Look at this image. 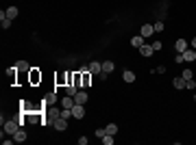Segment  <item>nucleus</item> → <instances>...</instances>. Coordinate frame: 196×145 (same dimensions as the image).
Returning a JSON list of instances; mask_svg holds the SVG:
<instances>
[{
    "label": "nucleus",
    "mask_w": 196,
    "mask_h": 145,
    "mask_svg": "<svg viewBox=\"0 0 196 145\" xmlns=\"http://www.w3.org/2000/svg\"><path fill=\"white\" fill-rule=\"evenodd\" d=\"M20 121L18 119H11V121H4V130H2V134H15L18 130H20Z\"/></svg>",
    "instance_id": "nucleus-1"
},
{
    "label": "nucleus",
    "mask_w": 196,
    "mask_h": 145,
    "mask_svg": "<svg viewBox=\"0 0 196 145\" xmlns=\"http://www.w3.org/2000/svg\"><path fill=\"white\" fill-rule=\"evenodd\" d=\"M72 117H74V119H83V117H85V104H76V102H74V106H72Z\"/></svg>",
    "instance_id": "nucleus-2"
},
{
    "label": "nucleus",
    "mask_w": 196,
    "mask_h": 145,
    "mask_svg": "<svg viewBox=\"0 0 196 145\" xmlns=\"http://www.w3.org/2000/svg\"><path fill=\"white\" fill-rule=\"evenodd\" d=\"M181 54H183V58H185V63H194L196 61V50H185V52H181Z\"/></svg>",
    "instance_id": "nucleus-3"
},
{
    "label": "nucleus",
    "mask_w": 196,
    "mask_h": 145,
    "mask_svg": "<svg viewBox=\"0 0 196 145\" xmlns=\"http://www.w3.org/2000/svg\"><path fill=\"white\" fill-rule=\"evenodd\" d=\"M152 33H155V28H152V24H144V26H142V30H140V35H142L144 39H146V37H150Z\"/></svg>",
    "instance_id": "nucleus-4"
},
{
    "label": "nucleus",
    "mask_w": 196,
    "mask_h": 145,
    "mask_svg": "<svg viewBox=\"0 0 196 145\" xmlns=\"http://www.w3.org/2000/svg\"><path fill=\"white\" fill-rule=\"evenodd\" d=\"M172 85H174L177 89H185V85H188V80H185L183 76H177V78L172 80Z\"/></svg>",
    "instance_id": "nucleus-5"
},
{
    "label": "nucleus",
    "mask_w": 196,
    "mask_h": 145,
    "mask_svg": "<svg viewBox=\"0 0 196 145\" xmlns=\"http://www.w3.org/2000/svg\"><path fill=\"white\" fill-rule=\"evenodd\" d=\"M54 128H57L59 132H63V130L68 128V119H63V117H59V119L54 121Z\"/></svg>",
    "instance_id": "nucleus-6"
},
{
    "label": "nucleus",
    "mask_w": 196,
    "mask_h": 145,
    "mask_svg": "<svg viewBox=\"0 0 196 145\" xmlns=\"http://www.w3.org/2000/svg\"><path fill=\"white\" fill-rule=\"evenodd\" d=\"M131 46H133V48H142V46H144V37H142V35H135V37L131 39Z\"/></svg>",
    "instance_id": "nucleus-7"
},
{
    "label": "nucleus",
    "mask_w": 196,
    "mask_h": 145,
    "mask_svg": "<svg viewBox=\"0 0 196 145\" xmlns=\"http://www.w3.org/2000/svg\"><path fill=\"white\" fill-rule=\"evenodd\" d=\"M174 48H177V52H185V50H188V39H179V41L174 44Z\"/></svg>",
    "instance_id": "nucleus-8"
},
{
    "label": "nucleus",
    "mask_w": 196,
    "mask_h": 145,
    "mask_svg": "<svg viewBox=\"0 0 196 145\" xmlns=\"http://www.w3.org/2000/svg\"><path fill=\"white\" fill-rule=\"evenodd\" d=\"M90 72H92V74H100V72H102V63H98V61H92V65H90Z\"/></svg>",
    "instance_id": "nucleus-9"
},
{
    "label": "nucleus",
    "mask_w": 196,
    "mask_h": 145,
    "mask_svg": "<svg viewBox=\"0 0 196 145\" xmlns=\"http://www.w3.org/2000/svg\"><path fill=\"white\" fill-rule=\"evenodd\" d=\"M74 102H76V104H85V102H87V93H85V91H79V93L74 96Z\"/></svg>",
    "instance_id": "nucleus-10"
},
{
    "label": "nucleus",
    "mask_w": 196,
    "mask_h": 145,
    "mask_svg": "<svg viewBox=\"0 0 196 145\" xmlns=\"http://www.w3.org/2000/svg\"><path fill=\"white\" fill-rule=\"evenodd\" d=\"M113 69H116L113 61H105V63H102V72H105V74H111Z\"/></svg>",
    "instance_id": "nucleus-11"
},
{
    "label": "nucleus",
    "mask_w": 196,
    "mask_h": 145,
    "mask_svg": "<svg viewBox=\"0 0 196 145\" xmlns=\"http://www.w3.org/2000/svg\"><path fill=\"white\" fill-rule=\"evenodd\" d=\"M122 78H124V82H135V74H133L131 69H124Z\"/></svg>",
    "instance_id": "nucleus-12"
},
{
    "label": "nucleus",
    "mask_w": 196,
    "mask_h": 145,
    "mask_svg": "<svg viewBox=\"0 0 196 145\" xmlns=\"http://www.w3.org/2000/svg\"><path fill=\"white\" fill-rule=\"evenodd\" d=\"M13 139H15V143H24V141H26V132H24V130H18V132L13 134Z\"/></svg>",
    "instance_id": "nucleus-13"
},
{
    "label": "nucleus",
    "mask_w": 196,
    "mask_h": 145,
    "mask_svg": "<svg viewBox=\"0 0 196 145\" xmlns=\"http://www.w3.org/2000/svg\"><path fill=\"white\" fill-rule=\"evenodd\" d=\"M72 106H74L72 96H65V97H63V102H61V108H72Z\"/></svg>",
    "instance_id": "nucleus-14"
},
{
    "label": "nucleus",
    "mask_w": 196,
    "mask_h": 145,
    "mask_svg": "<svg viewBox=\"0 0 196 145\" xmlns=\"http://www.w3.org/2000/svg\"><path fill=\"white\" fill-rule=\"evenodd\" d=\"M18 13H20V11H18V7H9V9H7V17H9V20L18 17Z\"/></svg>",
    "instance_id": "nucleus-15"
},
{
    "label": "nucleus",
    "mask_w": 196,
    "mask_h": 145,
    "mask_svg": "<svg viewBox=\"0 0 196 145\" xmlns=\"http://www.w3.org/2000/svg\"><path fill=\"white\" fill-rule=\"evenodd\" d=\"M76 93H79V91H76V82H74V85H68V87H65V96H76Z\"/></svg>",
    "instance_id": "nucleus-16"
},
{
    "label": "nucleus",
    "mask_w": 196,
    "mask_h": 145,
    "mask_svg": "<svg viewBox=\"0 0 196 145\" xmlns=\"http://www.w3.org/2000/svg\"><path fill=\"white\" fill-rule=\"evenodd\" d=\"M140 52H142L144 56H152V54H155V50H152V46H142V48H140Z\"/></svg>",
    "instance_id": "nucleus-17"
},
{
    "label": "nucleus",
    "mask_w": 196,
    "mask_h": 145,
    "mask_svg": "<svg viewBox=\"0 0 196 145\" xmlns=\"http://www.w3.org/2000/svg\"><path fill=\"white\" fill-rule=\"evenodd\" d=\"M59 117L70 119V117H72V108H61V110H59Z\"/></svg>",
    "instance_id": "nucleus-18"
},
{
    "label": "nucleus",
    "mask_w": 196,
    "mask_h": 145,
    "mask_svg": "<svg viewBox=\"0 0 196 145\" xmlns=\"http://www.w3.org/2000/svg\"><path fill=\"white\" fill-rule=\"evenodd\" d=\"M15 65H18V69H22V72H28V69H31V65H28L26 61H18Z\"/></svg>",
    "instance_id": "nucleus-19"
},
{
    "label": "nucleus",
    "mask_w": 196,
    "mask_h": 145,
    "mask_svg": "<svg viewBox=\"0 0 196 145\" xmlns=\"http://www.w3.org/2000/svg\"><path fill=\"white\" fill-rule=\"evenodd\" d=\"M105 130H107V134H116V132H118V126H116V124H109Z\"/></svg>",
    "instance_id": "nucleus-20"
},
{
    "label": "nucleus",
    "mask_w": 196,
    "mask_h": 145,
    "mask_svg": "<svg viewBox=\"0 0 196 145\" xmlns=\"http://www.w3.org/2000/svg\"><path fill=\"white\" fill-rule=\"evenodd\" d=\"M152 28H155V33H161V30H163V22H161V20H159V22H155V24H152Z\"/></svg>",
    "instance_id": "nucleus-21"
},
{
    "label": "nucleus",
    "mask_w": 196,
    "mask_h": 145,
    "mask_svg": "<svg viewBox=\"0 0 196 145\" xmlns=\"http://www.w3.org/2000/svg\"><path fill=\"white\" fill-rule=\"evenodd\" d=\"M102 143L111 145V143H113V134H105V137H102Z\"/></svg>",
    "instance_id": "nucleus-22"
},
{
    "label": "nucleus",
    "mask_w": 196,
    "mask_h": 145,
    "mask_svg": "<svg viewBox=\"0 0 196 145\" xmlns=\"http://www.w3.org/2000/svg\"><path fill=\"white\" fill-rule=\"evenodd\" d=\"M0 26H2V28H9V26H11V20H9V17H2V20H0Z\"/></svg>",
    "instance_id": "nucleus-23"
},
{
    "label": "nucleus",
    "mask_w": 196,
    "mask_h": 145,
    "mask_svg": "<svg viewBox=\"0 0 196 145\" xmlns=\"http://www.w3.org/2000/svg\"><path fill=\"white\" fill-rule=\"evenodd\" d=\"M181 76H183L185 80H190V78L194 76V72H192V69H183V74H181Z\"/></svg>",
    "instance_id": "nucleus-24"
},
{
    "label": "nucleus",
    "mask_w": 196,
    "mask_h": 145,
    "mask_svg": "<svg viewBox=\"0 0 196 145\" xmlns=\"http://www.w3.org/2000/svg\"><path fill=\"white\" fill-rule=\"evenodd\" d=\"M174 61H177V65H181V63H185V58H183V54H181V52H179V54L174 56Z\"/></svg>",
    "instance_id": "nucleus-25"
},
{
    "label": "nucleus",
    "mask_w": 196,
    "mask_h": 145,
    "mask_svg": "<svg viewBox=\"0 0 196 145\" xmlns=\"http://www.w3.org/2000/svg\"><path fill=\"white\" fill-rule=\"evenodd\" d=\"M105 134H107V130H105V128H98V130H96V137H98V139H102Z\"/></svg>",
    "instance_id": "nucleus-26"
},
{
    "label": "nucleus",
    "mask_w": 196,
    "mask_h": 145,
    "mask_svg": "<svg viewBox=\"0 0 196 145\" xmlns=\"http://www.w3.org/2000/svg\"><path fill=\"white\" fill-rule=\"evenodd\" d=\"M185 89H196V82H194V80H192V78L188 80V85H185Z\"/></svg>",
    "instance_id": "nucleus-27"
},
{
    "label": "nucleus",
    "mask_w": 196,
    "mask_h": 145,
    "mask_svg": "<svg viewBox=\"0 0 196 145\" xmlns=\"http://www.w3.org/2000/svg\"><path fill=\"white\" fill-rule=\"evenodd\" d=\"M90 143V139H87V137H81V139H79V145H87Z\"/></svg>",
    "instance_id": "nucleus-28"
},
{
    "label": "nucleus",
    "mask_w": 196,
    "mask_h": 145,
    "mask_svg": "<svg viewBox=\"0 0 196 145\" xmlns=\"http://www.w3.org/2000/svg\"><path fill=\"white\" fill-rule=\"evenodd\" d=\"M152 50H155V52L161 50V41H155V44H152Z\"/></svg>",
    "instance_id": "nucleus-29"
},
{
    "label": "nucleus",
    "mask_w": 196,
    "mask_h": 145,
    "mask_svg": "<svg viewBox=\"0 0 196 145\" xmlns=\"http://www.w3.org/2000/svg\"><path fill=\"white\" fill-rule=\"evenodd\" d=\"M13 141H15V139H4V137H2V143H4V145H11Z\"/></svg>",
    "instance_id": "nucleus-30"
},
{
    "label": "nucleus",
    "mask_w": 196,
    "mask_h": 145,
    "mask_svg": "<svg viewBox=\"0 0 196 145\" xmlns=\"http://www.w3.org/2000/svg\"><path fill=\"white\" fill-rule=\"evenodd\" d=\"M192 48L196 50V37H194V39H192Z\"/></svg>",
    "instance_id": "nucleus-31"
}]
</instances>
